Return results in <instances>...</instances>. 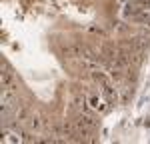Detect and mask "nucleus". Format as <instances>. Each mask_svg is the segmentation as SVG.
Returning a JSON list of instances; mask_svg holds the SVG:
<instances>
[{
  "label": "nucleus",
  "instance_id": "obj_7",
  "mask_svg": "<svg viewBox=\"0 0 150 144\" xmlns=\"http://www.w3.org/2000/svg\"><path fill=\"white\" fill-rule=\"evenodd\" d=\"M30 126H32V128H34V130H36V128L40 126V120L36 118V116H32V118H30Z\"/></svg>",
  "mask_w": 150,
  "mask_h": 144
},
{
  "label": "nucleus",
  "instance_id": "obj_6",
  "mask_svg": "<svg viewBox=\"0 0 150 144\" xmlns=\"http://www.w3.org/2000/svg\"><path fill=\"white\" fill-rule=\"evenodd\" d=\"M90 104H92V108H100V110H104V106L100 104V98H98V96H92V98H90Z\"/></svg>",
  "mask_w": 150,
  "mask_h": 144
},
{
  "label": "nucleus",
  "instance_id": "obj_2",
  "mask_svg": "<svg viewBox=\"0 0 150 144\" xmlns=\"http://www.w3.org/2000/svg\"><path fill=\"white\" fill-rule=\"evenodd\" d=\"M102 94L106 96V100H108V102H116V92H114V88H112L108 82L102 84Z\"/></svg>",
  "mask_w": 150,
  "mask_h": 144
},
{
  "label": "nucleus",
  "instance_id": "obj_5",
  "mask_svg": "<svg viewBox=\"0 0 150 144\" xmlns=\"http://www.w3.org/2000/svg\"><path fill=\"white\" fill-rule=\"evenodd\" d=\"M2 140H4V142H16L18 138H16L14 134H10V132H4V134H2Z\"/></svg>",
  "mask_w": 150,
  "mask_h": 144
},
{
  "label": "nucleus",
  "instance_id": "obj_4",
  "mask_svg": "<svg viewBox=\"0 0 150 144\" xmlns=\"http://www.w3.org/2000/svg\"><path fill=\"white\" fill-rule=\"evenodd\" d=\"M84 104H86V98H84V96H76V98H74V106L76 108H84Z\"/></svg>",
  "mask_w": 150,
  "mask_h": 144
},
{
  "label": "nucleus",
  "instance_id": "obj_3",
  "mask_svg": "<svg viewBox=\"0 0 150 144\" xmlns=\"http://www.w3.org/2000/svg\"><path fill=\"white\" fill-rule=\"evenodd\" d=\"M140 2H132V4H126V8H124V14L126 16H138L140 14Z\"/></svg>",
  "mask_w": 150,
  "mask_h": 144
},
{
  "label": "nucleus",
  "instance_id": "obj_8",
  "mask_svg": "<svg viewBox=\"0 0 150 144\" xmlns=\"http://www.w3.org/2000/svg\"><path fill=\"white\" fill-rule=\"evenodd\" d=\"M136 2H140L142 6H150V0H136Z\"/></svg>",
  "mask_w": 150,
  "mask_h": 144
},
{
  "label": "nucleus",
  "instance_id": "obj_1",
  "mask_svg": "<svg viewBox=\"0 0 150 144\" xmlns=\"http://www.w3.org/2000/svg\"><path fill=\"white\" fill-rule=\"evenodd\" d=\"M62 54L64 58H78L84 54V48L80 44H68V46H62Z\"/></svg>",
  "mask_w": 150,
  "mask_h": 144
}]
</instances>
